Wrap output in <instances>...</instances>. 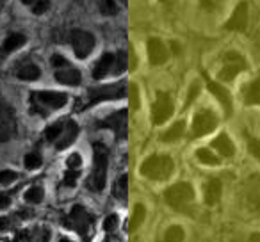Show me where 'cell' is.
Instances as JSON below:
<instances>
[{
	"instance_id": "cell-27",
	"label": "cell",
	"mask_w": 260,
	"mask_h": 242,
	"mask_svg": "<svg viewBox=\"0 0 260 242\" xmlns=\"http://www.w3.org/2000/svg\"><path fill=\"white\" fill-rule=\"evenodd\" d=\"M196 157H198L200 162L207 164V166H219V159L207 148H200L198 152H196Z\"/></svg>"
},
{
	"instance_id": "cell-19",
	"label": "cell",
	"mask_w": 260,
	"mask_h": 242,
	"mask_svg": "<svg viewBox=\"0 0 260 242\" xmlns=\"http://www.w3.org/2000/svg\"><path fill=\"white\" fill-rule=\"evenodd\" d=\"M55 80H57L59 84H66V86H79L80 73L73 68H62L55 72Z\"/></svg>"
},
{
	"instance_id": "cell-33",
	"label": "cell",
	"mask_w": 260,
	"mask_h": 242,
	"mask_svg": "<svg viewBox=\"0 0 260 242\" xmlns=\"http://www.w3.org/2000/svg\"><path fill=\"white\" fill-rule=\"evenodd\" d=\"M43 199V189L41 187H32L25 192V201L27 203H40Z\"/></svg>"
},
{
	"instance_id": "cell-4",
	"label": "cell",
	"mask_w": 260,
	"mask_h": 242,
	"mask_svg": "<svg viewBox=\"0 0 260 242\" xmlns=\"http://www.w3.org/2000/svg\"><path fill=\"white\" fill-rule=\"evenodd\" d=\"M126 94V86L123 82L112 84V86H104V87H91L87 89V103L86 105H94L102 100H118Z\"/></svg>"
},
{
	"instance_id": "cell-8",
	"label": "cell",
	"mask_w": 260,
	"mask_h": 242,
	"mask_svg": "<svg viewBox=\"0 0 260 242\" xmlns=\"http://www.w3.org/2000/svg\"><path fill=\"white\" fill-rule=\"evenodd\" d=\"M244 70H246L244 57L241 54H237V52H228L223 57V68L219 72V79L230 82V80H234Z\"/></svg>"
},
{
	"instance_id": "cell-15",
	"label": "cell",
	"mask_w": 260,
	"mask_h": 242,
	"mask_svg": "<svg viewBox=\"0 0 260 242\" xmlns=\"http://www.w3.org/2000/svg\"><path fill=\"white\" fill-rule=\"evenodd\" d=\"M148 55H150V62L155 66L164 64V62L168 61V57H170L168 48L164 47L162 41L157 40V38H152V40L148 41Z\"/></svg>"
},
{
	"instance_id": "cell-49",
	"label": "cell",
	"mask_w": 260,
	"mask_h": 242,
	"mask_svg": "<svg viewBox=\"0 0 260 242\" xmlns=\"http://www.w3.org/2000/svg\"><path fill=\"white\" fill-rule=\"evenodd\" d=\"M59 242H72V240H68V238H61Z\"/></svg>"
},
{
	"instance_id": "cell-39",
	"label": "cell",
	"mask_w": 260,
	"mask_h": 242,
	"mask_svg": "<svg viewBox=\"0 0 260 242\" xmlns=\"http://www.w3.org/2000/svg\"><path fill=\"white\" fill-rule=\"evenodd\" d=\"M248 148H249V152H251L253 157L260 159V141H258V139H249Z\"/></svg>"
},
{
	"instance_id": "cell-28",
	"label": "cell",
	"mask_w": 260,
	"mask_h": 242,
	"mask_svg": "<svg viewBox=\"0 0 260 242\" xmlns=\"http://www.w3.org/2000/svg\"><path fill=\"white\" fill-rule=\"evenodd\" d=\"M22 2L32 9L34 15H43L50 8V0H22Z\"/></svg>"
},
{
	"instance_id": "cell-20",
	"label": "cell",
	"mask_w": 260,
	"mask_h": 242,
	"mask_svg": "<svg viewBox=\"0 0 260 242\" xmlns=\"http://www.w3.org/2000/svg\"><path fill=\"white\" fill-rule=\"evenodd\" d=\"M25 41H27V38L23 36V34H9V36L6 38L2 48H0V54L9 55L11 52H15L16 48L23 47V45H25Z\"/></svg>"
},
{
	"instance_id": "cell-1",
	"label": "cell",
	"mask_w": 260,
	"mask_h": 242,
	"mask_svg": "<svg viewBox=\"0 0 260 242\" xmlns=\"http://www.w3.org/2000/svg\"><path fill=\"white\" fill-rule=\"evenodd\" d=\"M68 96L64 93H54V91H38L30 94V111L36 114L47 116L48 112L61 109L66 105Z\"/></svg>"
},
{
	"instance_id": "cell-22",
	"label": "cell",
	"mask_w": 260,
	"mask_h": 242,
	"mask_svg": "<svg viewBox=\"0 0 260 242\" xmlns=\"http://www.w3.org/2000/svg\"><path fill=\"white\" fill-rule=\"evenodd\" d=\"M221 198V182L217 178L210 180L205 187V203L207 205H216Z\"/></svg>"
},
{
	"instance_id": "cell-24",
	"label": "cell",
	"mask_w": 260,
	"mask_h": 242,
	"mask_svg": "<svg viewBox=\"0 0 260 242\" xmlns=\"http://www.w3.org/2000/svg\"><path fill=\"white\" fill-rule=\"evenodd\" d=\"M40 75H41L40 68L36 64H32V62H27V64L20 66L18 72H16V77L22 80H38Z\"/></svg>"
},
{
	"instance_id": "cell-36",
	"label": "cell",
	"mask_w": 260,
	"mask_h": 242,
	"mask_svg": "<svg viewBox=\"0 0 260 242\" xmlns=\"http://www.w3.org/2000/svg\"><path fill=\"white\" fill-rule=\"evenodd\" d=\"M41 166V157L38 153H29L25 157V167L27 169H38Z\"/></svg>"
},
{
	"instance_id": "cell-21",
	"label": "cell",
	"mask_w": 260,
	"mask_h": 242,
	"mask_svg": "<svg viewBox=\"0 0 260 242\" xmlns=\"http://www.w3.org/2000/svg\"><path fill=\"white\" fill-rule=\"evenodd\" d=\"M212 146L217 150V152L221 153L223 157H232L235 153V148H234V143L228 139V135L226 134H221V135H217L216 139L212 141Z\"/></svg>"
},
{
	"instance_id": "cell-2",
	"label": "cell",
	"mask_w": 260,
	"mask_h": 242,
	"mask_svg": "<svg viewBox=\"0 0 260 242\" xmlns=\"http://www.w3.org/2000/svg\"><path fill=\"white\" fill-rule=\"evenodd\" d=\"M94 162H93V173L87 180V187L93 192H98L104 189L105 177H107V164H109V152L102 143H94Z\"/></svg>"
},
{
	"instance_id": "cell-9",
	"label": "cell",
	"mask_w": 260,
	"mask_h": 242,
	"mask_svg": "<svg viewBox=\"0 0 260 242\" xmlns=\"http://www.w3.org/2000/svg\"><path fill=\"white\" fill-rule=\"evenodd\" d=\"M217 127V116L209 109H202L200 112H196L194 119H192V135L194 137H202L207 135Z\"/></svg>"
},
{
	"instance_id": "cell-13",
	"label": "cell",
	"mask_w": 260,
	"mask_h": 242,
	"mask_svg": "<svg viewBox=\"0 0 260 242\" xmlns=\"http://www.w3.org/2000/svg\"><path fill=\"white\" fill-rule=\"evenodd\" d=\"M242 196H244L246 206H249L251 210L260 209V175H253L242 185Z\"/></svg>"
},
{
	"instance_id": "cell-43",
	"label": "cell",
	"mask_w": 260,
	"mask_h": 242,
	"mask_svg": "<svg viewBox=\"0 0 260 242\" xmlns=\"http://www.w3.org/2000/svg\"><path fill=\"white\" fill-rule=\"evenodd\" d=\"M200 2H202V6L205 9H214L217 4H221L223 0H200Z\"/></svg>"
},
{
	"instance_id": "cell-23",
	"label": "cell",
	"mask_w": 260,
	"mask_h": 242,
	"mask_svg": "<svg viewBox=\"0 0 260 242\" xmlns=\"http://www.w3.org/2000/svg\"><path fill=\"white\" fill-rule=\"evenodd\" d=\"M244 101L248 105H260V77L255 79L244 91Z\"/></svg>"
},
{
	"instance_id": "cell-7",
	"label": "cell",
	"mask_w": 260,
	"mask_h": 242,
	"mask_svg": "<svg viewBox=\"0 0 260 242\" xmlns=\"http://www.w3.org/2000/svg\"><path fill=\"white\" fill-rule=\"evenodd\" d=\"M93 221H94L93 216H91V214L87 212L82 205H75L72 209V212H70L68 221H66V223H68L70 228H73L75 231H79V233L86 238L87 235H89L91 226H93Z\"/></svg>"
},
{
	"instance_id": "cell-48",
	"label": "cell",
	"mask_w": 260,
	"mask_h": 242,
	"mask_svg": "<svg viewBox=\"0 0 260 242\" xmlns=\"http://www.w3.org/2000/svg\"><path fill=\"white\" fill-rule=\"evenodd\" d=\"M248 242H260V233H253Z\"/></svg>"
},
{
	"instance_id": "cell-35",
	"label": "cell",
	"mask_w": 260,
	"mask_h": 242,
	"mask_svg": "<svg viewBox=\"0 0 260 242\" xmlns=\"http://www.w3.org/2000/svg\"><path fill=\"white\" fill-rule=\"evenodd\" d=\"M126 66H128V62H126V54H125V52H118V54H116L114 75H119V73H123L126 70Z\"/></svg>"
},
{
	"instance_id": "cell-47",
	"label": "cell",
	"mask_w": 260,
	"mask_h": 242,
	"mask_svg": "<svg viewBox=\"0 0 260 242\" xmlns=\"http://www.w3.org/2000/svg\"><path fill=\"white\" fill-rule=\"evenodd\" d=\"M196 93H198V84H194V86H192V89H191V96L187 98V101H185V105H189L192 101V98L196 96Z\"/></svg>"
},
{
	"instance_id": "cell-44",
	"label": "cell",
	"mask_w": 260,
	"mask_h": 242,
	"mask_svg": "<svg viewBox=\"0 0 260 242\" xmlns=\"http://www.w3.org/2000/svg\"><path fill=\"white\" fill-rule=\"evenodd\" d=\"M77 177L79 175L75 173V171H70V173H66V178H64V185H75V182H77Z\"/></svg>"
},
{
	"instance_id": "cell-37",
	"label": "cell",
	"mask_w": 260,
	"mask_h": 242,
	"mask_svg": "<svg viewBox=\"0 0 260 242\" xmlns=\"http://www.w3.org/2000/svg\"><path fill=\"white\" fill-rule=\"evenodd\" d=\"M16 180V173L15 171H0V184H11V182Z\"/></svg>"
},
{
	"instance_id": "cell-12",
	"label": "cell",
	"mask_w": 260,
	"mask_h": 242,
	"mask_svg": "<svg viewBox=\"0 0 260 242\" xmlns=\"http://www.w3.org/2000/svg\"><path fill=\"white\" fill-rule=\"evenodd\" d=\"M173 114V101H171V96L168 93H157V100L153 103L152 109V118L155 125H162L164 121L171 118Z\"/></svg>"
},
{
	"instance_id": "cell-29",
	"label": "cell",
	"mask_w": 260,
	"mask_h": 242,
	"mask_svg": "<svg viewBox=\"0 0 260 242\" xmlns=\"http://www.w3.org/2000/svg\"><path fill=\"white\" fill-rule=\"evenodd\" d=\"M126 192H128V177H126V175H123V177L114 184L112 194H114L116 198H119V199H125Z\"/></svg>"
},
{
	"instance_id": "cell-50",
	"label": "cell",
	"mask_w": 260,
	"mask_h": 242,
	"mask_svg": "<svg viewBox=\"0 0 260 242\" xmlns=\"http://www.w3.org/2000/svg\"><path fill=\"white\" fill-rule=\"evenodd\" d=\"M123 2H126V0H123Z\"/></svg>"
},
{
	"instance_id": "cell-46",
	"label": "cell",
	"mask_w": 260,
	"mask_h": 242,
	"mask_svg": "<svg viewBox=\"0 0 260 242\" xmlns=\"http://www.w3.org/2000/svg\"><path fill=\"white\" fill-rule=\"evenodd\" d=\"M9 223H11V217H0V230L9 228Z\"/></svg>"
},
{
	"instance_id": "cell-11",
	"label": "cell",
	"mask_w": 260,
	"mask_h": 242,
	"mask_svg": "<svg viewBox=\"0 0 260 242\" xmlns=\"http://www.w3.org/2000/svg\"><path fill=\"white\" fill-rule=\"evenodd\" d=\"M128 111L126 109H121L119 112H114L111 114L109 118H105L104 121L98 123V127L102 128H111L119 139H125L126 137V130H128Z\"/></svg>"
},
{
	"instance_id": "cell-42",
	"label": "cell",
	"mask_w": 260,
	"mask_h": 242,
	"mask_svg": "<svg viewBox=\"0 0 260 242\" xmlns=\"http://www.w3.org/2000/svg\"><path fill=\"white\" fill-rule=\"evenodd\" d=\"M68 166L70 167H79L80 166V155L79 153H73L68 157Z\"/></svg>"
},
{
	"instance_id": "cell-30",
	"label": "cell",
	"mask_w": 260,
	"mask_h": 242,
	"mask_svg": "<svg viewBox=\"0 0 260 242\" xmlns=\"http://www.w3.org/2000/svg\"><path fill=\"white\" fill-rule=\"evenodd\" d=\"M20 238H25L27 242H48V230L40 231H23Z\"/></svg>"
},
{
	"instance_id": "cell-41",
	"label": "cell",
	"mask_w": 260,
	"mask_h": 242,
	"mask_svg": "<svg viewBox=\"0 0 260 242\" xmlns=\"http://www.w3.org/2000/svg\"><path fill=\"white\" fill-rule=\"evenodd\" d=\"M52 64H54L55 68H59V66H61V68H66L68 62H66L64 57H61V55H54V57H52Z\"/></svg>"
},
{
	"instance_id": "cell-10",
	"label": "cell",
	"mask_w": 260,
	"mask_h": 242,
	"mask_svg": "<svg viewBox=\"0 0 260 242\" xmlns=\"http://www.w3.org/2000/svg\"><path fill=\"white\" fill-rule=\"evenodd\" d=\"M72 38V47H73V52L79 59H86L87 55L93 52L94 48V38L91 32H86V30H73L70 34Z\"/></svg>"
},
{
	"instance_id": "cell-3",
	"label": "cell",
	"mask_w": 260,
	"mask_h": 242,
	"mask_svg": "<svg viewBox=\"0 0 260 242\" xmlns=\"http://www.w3.org/2000/svg\"><path fill=\"white\" fill-rule=\"evenodd\" d=\"M175 169V164L171 157L168 155H152L141 164V175L155 182L168 180Z\"/></svg>"
},
{
	"instance_id": "cell-38",
	"label": "cell",
	"mask_w": 260,
	"mask_h": 242,
	"mask_svg": "<svg viewBox=\"0 0 260 242\" xmlns=\"http://www.w3.org/2000/svg\"><path fill=\"white\" fill-rule=\"evenodd\" d=\"M104 228H105V231H116V228H118V216H109L107 219H105V223H104Z\"/></svg>"
},
{
	"instance_id": "cell-5",
	"label": "cell",
	"mask_w": 260,
	"mask_h": 242,
	"mask_svg": "<svg viewBox=\"0 0 260 242\" xmlns=\"http://www.w3.org/2000/svg\"><path fill=\"white\" fill-rule=\"evenodd\" d=\"M192 198H194V189L189 184H185V182L171 185V187L164 192V199H166L168 205L173 206V209H180L185 203L192 201Z\"/></svg>"
},
{
	"instance_id": "cell-14",
	"label": "cell",
	"mask_w": 260,
	"mask_h": 242,
	"mask_svg": "<svg viewBox=\"0 0 260 242\" xmlns=\"http://www.w3.org/2000/svg\"><path fill=\"white\" fill-rule=\"evenodd\" d=\"M246 27H248V4H246V2H241V4L235 8L232 18L226 22L224 29L242 32V30H246Z\"/></svg>"
},
{
	"instance_id": "cell-16",
	"label": "cell",
	"mask_w": 260,
	"mask_h": 242,
	"mask_svg": "<svg viewBox=\"0 0 260 242\" xmlns=\"http://www.w3.org/2000/svg\"><path fill=\"white\" fill-rule=\"evenodd\" d=\"M77 135H79V127H77V123L75 121H66L64 127H62L61 135H59V139L55 141V148L57 150L68 148V146L77 139Z\"/></svg>"
},
{
	"instance_id": "cell-32",
	"label": "cell",
	"mask_w": 260,
	"mask_h": 242,
	"mask_svg": "<svg viewBox=\"0 0 260 242\" xmlns=\"http://www.w3.org/2000/svg\"><path fill=\"white\" fill-rule=\"evenodd\" d=\"M62 127H64V123H54L52 127H48L47 130H45V137H47V141H57L59 135H61L62 132Z\"/></svg>"
},
{
	"instance_id": "cell-34",
	"label": "cell",
	"mask_w": 260,
	"mask_h": 242,
	"mask_svg": "<svg viewBox=\"0 0 260 242\" xmlns=\"http://www.w3.org/2000/svg\"><path fill=\"white\" fill-rule=\"evenodd\" d=\"M100 13L102 15H116L118 13V6L114 0H100Z\"/></svg>"
},
{
	"instance_id": "cell-17",
	"label": "cell",
	"mask_w": 260,
	"mask_h": 242,
	"mask_svg": "<svg viewBox=\"0 0 260 242\" xmlns=\"http://www.w3.org/2000/svg\"><path fill=\"white\" fill-rule=\"evenodd\" d=\"M114 64H116V54H105L100 57V61L96 62L93 70L94 79H104L109 73H114Z\"/></svg>"
},
{
	"instance_id": "cell-45",
	"label": "cell",
	"mask_w": 260,
	"mask_h": 242,
	"mask_svg": "<svg viewBox=\"0 0 260 242\" xmlns=\"http://www.w3.org/2000/svg\"><path fill=\"white\" fill-rule=\"evenodd\" d=\"M11 205V199H9L8 194H0V210L8 209V206Z\"/></svg>"
},
{
	"instance_id": "cell-40",
	"label": "cell",
	"mask_w": 260,
	"mask_h": 242,
	"mask_svg": "<svg viewBox=\"0 0 260 242\" xmlns=\"http://www.w3.org/2000/svg\"><path fill=\"white\" fill-rule=\"evenodd\" d=\"M130 98H132V109L139 107V98H138V86L130 84Z\"/></svg>"
},
{
	"instance_id": "cell-18",
	"label": "cell",
	"mask_w": 260,
	"mask_h": 242,
	"mask_svg": "<svg viewBox=\"0 0 260 242\" xmlns=\"http://www.w3.org/2000/svg\"><path fill=\"white\" fill-rule=\"evenodd\" d=\"M209 89H210V93H212L214 96H216L217 100L221 101V105H223L226 118H230V114H232V96H230V93H228V91L224 89L223 86H219V84L212 82V80L209 82Z\"/></svg>"
},
{
	"instance_id": "cell-6",
	"label": "cell",
	"mask_w": 260,
	"mask_h": 242,
	"mask_svg": "<svg viewBox=\"0 0 260 242\" xmlns=\"http://www.w3.org/2000/svg\"><path fill=\"white\" fill-rule=\"evenodd\" d=\"M16 134V116L11 105L0 98V143L13 139Z\"/></svg>"
},
{
	"instance_id": "cell-25",
	"label": "cell",
	"mask_w": 260,
	"mask_h": 242,
	"mask_svg": "<svg viewBox=\"0 0 260 242\" xmlns=\"http://www.w3.org/2000/svg\"><path fill=\"white\" fill-rule=\"evenodd\" d=\"M143 223H145V206L136 205L134 214H132V217H130V223H128V231H130V233H132V231H136Z\"/></svg>"
},
{
	"instance_id": "cell-31",
	"label": "cell",
	"mask_w": 260,
	"mask_h": 242,
	"mask_svg": "<svg viewBox=\"0 0 260 242\" xmlns=\"http://www.w3.org/2000/svg\"><path fill=\"white\" fill-rule=\"evenodd\" d=\"M184 230L180 226H170L164 235V242H184Z\"/></svg>"
},
{
	"instance_id": "cell-26",
	"label": "cell",
	"mask_w": 260,
	"mask_h": 242,
	"mask_svg": "<svg viewBox=\"0 0 260 242\" xmlns=\"http://www.w3.org/2000/svg\"><path fill=\"white\" fill-rule=\"evenodd\" d=\"M184 130H185L184 121H177V123H175L173 127H171L170 130H168L166 134L162 135V141H166V143L177 141V139H180L182 135H184Z\"/></svg>"
}]
</instances>
